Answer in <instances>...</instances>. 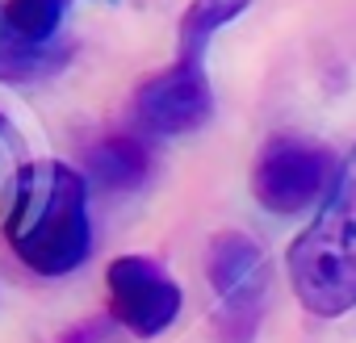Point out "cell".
<instances>
[{"label": "cell", "instance_id": "6da1fadb", "mask_svg": "<svg viewBox=\"0 0 356 343\" xmlns=\"http://www.w3.org/2000/svg\"><path fill=\"white\" fill-rule=\"evenodd\" d=\"M5 239L38 276H67L88 260V185L59 159H34L17 172L5 214Z\"/></svg>", "mask_w": 356, "mask_h": 343}, {"label": "cell", "instance_id": "7a4b0ae2", "mask_svg": "<svg viewBox=\"0 0 356 343\" xmlns=\"http://www.w3.org/2000/svg\"><path fill=\"white\" fill-rule=\"evenodd\" d=\"M289 285L318 318L356 310V151L339 159L314 222L289 243Z\"/></svg>", "mask_w": 356, "mask_h": 343}, {"label": "cell", "instance_id": "3957f363", "mask_svg": "<svg viewBox=\"0 0 356 343\" xmlns=\"http://www.w3.org/2000/svg\"><path fill=\"white\" fill-rule=\"evenodd\" d=\"M210 289L222 310V339L227 343H252L264 301H268V260L264 247L239 231H222L210 239Z\"/></svg>", "mask_w": 356, "mask_h": 343}, {"label": "cell", "instance_id": "277c9868", "mask_svg": "<svg viewBox=\"0 0 356 343\" xmlns=\"http://www.w3.org/2000/svg\"><path fill=\"white\" fill-rule=\"evenodd\" d=\"M335 167L339 163L331 159V151L323 142L298 138V134H281V138H268L264 151L256 155L252 193H256V201L268 214H298L314 197L327 193Z\"/></svg>", "mask_w": 356, "mask_h": 343}, {"label": "cell", "instance_id": "5b68a950", "mask_svg": "<svg viewBox=\"0 0 356 343\" xmlns=\"http://www.w3.org/2000/svg\"><path fill=\"white\" fill-rule=\"evenodd\" d=\"M105 285H109L113 318L138 339L163 335L181 314V285L151 256H118L105 268Z\"/></svg>", "mask_w": 356, "mask_h": 343}, {"label": "cell", "instance_id": "8992f818", "mask_svg": "<svg viewBox=\"0 0 356 343\" xmlns=\"http://www.w3.org/2000/svg\"><path fill=\"white\" fill-rule=\"evenodd\" d=\"M138 117L155 134H189L214 117V92L206 80V63L176 59L168 72L151 76L134 92Z\"/></svg>", "mask_w": 356, "mask_h": 343}, {"label": "cell", "instance_id": "52a82bcc", "mask_svg": "<svg viewBox=\"0 0 356 343\" xmlns=\"http://www.w3.org/2000/svg\"><path fill=\"white\" fill-rule=\"evenodd\" d=\"M67 63V47L59 42H30L5 13V0H0V84H34L55 76Z\"/></svg>", "mask_w": 356, "mask_h": 343}, {"label": "cell", "instance_id": "ba28073f", "mask_svg": "<svg viewBox=\"0 0 356 343\" xmlns=\"http://www.w3.org/2000/svg\"><path fill=\"white\" fill-rule=\"evenodd\" d=\"M151 172V155L138 138H105L88 151V176L101 189H134L147 181Z\"/></svg>", "mask_w": 356, "mask_h": 343}, {"label": "cell", "instance_id": "9c48e42d", "mask_svg": "<svg viewBox=\"0 0 356 343\" xmlns=\"http://www.w3.org/2000/svg\"><path fill=\"white\" fill-rule=\"evenodd\" d=\"M252 0H193L181 17V59H193V63H206V47L210 38L231 26Z\"/></svg>", "mask_w": 356, "mask_h": 343}, {"label": "cell", "instance_id": "30bf717a", "mask_svg": "<svg viewBox=\"0 0 356 343\" xmlns=\"http://www.w3.org/2000/svg\"><path fill=\"white\" fill-rule=\"evenodd\" d=\"M67 5H72V0H5V13H9V22L30 42H42L47 47V42H55Z\"/></svg>", "mask_w": 356, "mask_h": 343}]
</instances>
